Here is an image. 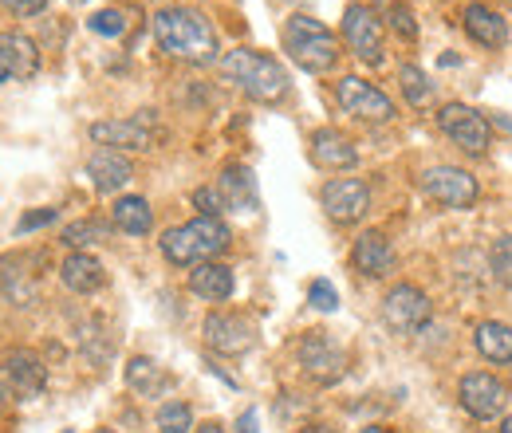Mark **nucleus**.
<instances>
[{
  "mask_svg": "<svg viewBox=\"0 0 512 433\" xmlns=\"http://www.w3.org/2000/svg\"><path fill=\"white\" fill-rule=\"evenodd\" d=\"M154 36L162 44L166 56L182 63H205L217 60V32L213 24L201 16V12H190V8H162L154 16Z\"/></svg>",
  "mask_w": 512,
  "mask_h": 433,
  "instance_id": "1",
  "label": "nucleus"
},
{
  "mask_svg": "<svg viewBox=\"0 0 512 433\" xmlns=\"http://www.w3.org/2000/svg\"><path fill=\"white\" fill-rule=\"evenodd\" d=\"M229 248V225L221 217H193L190 225L162 233V256L170 264H209Z\"/></svg>",
  "mask_w": 512,
  "mask_h": 433,
  "instance_id": "2",
  "label": "nucleus"
},
{
  "mask_svg": "<svg viewBox=\"0 0 512 433\" xmlns=\"http://www.w3.org/2000/svg\"><path fill=\"white\" fill-rule=\"evenodd\" d=\"M221 71L249 95L256 103H276L284 99L288 91V71L272 56H260V52H249V48H237L221 60Z\"/></svg>",
  "mask_w": 512,
  "mask_h": 433,
  "instance_id": "3",
  "label": "nucleus"
},
{
  "mask_svg": "<svg viewBox=\"0 0 512 433\" xmlns=\"http://www.w3.org/2000/svg\"><path fill=\"white\" fill-rule=\"evenodd\" d=\"M284 52L300 63L304 71H312V75L331 71L335 60H339V44H335V36L323 28L320 20L300 16V12L288 16V24H284Z\"/></svg>",
  "mask_w": 512,
  "mask_h": 433,
  "instance_id": "4",
  "label": "nucleus"
},
{
  "mask_svg": "<svg viewBox=\"0 0 512 433\" xmlns=\"http://www.w3.org/2000/svg\"><path fill=\"white\" fill-rule=\"evenodd\" d=\"M430 296L418 288V284H398V288H390L383 300V319L390 331H398V335H414V331H422L426 323H430Z\"/></svg>",
  "mask_w": 512,
  "mask_h": 433,
  "instance_id": "5",
  "label": "nucleus"
},
{
  "mask_svg": "<svg viewBox=\"0 0 512 433\" xmlns=\"http://www.w3.org/2000/svg\"><path fill=\"white\" fill-rule=\"evenodd\" d=\"M335 99H339V107H343L347 115H355V119H363V123H390V119H394V103L386 99L379 87H371V83L359 79V75H343V79L335 83Z\"/></svg>",
  "mask_w": 512,
  "mask_h": 433,
  "instance_id": "6",
  "label": "nucleus"
},
{
  "mask_svg": "<svg viewBox=\"0 0 512 433\" xmlns=\"http://www.w3.org/2000/svg\"><path fill=\"white\" fill-rule=\"evenodd\" d=\"M457 398H461V406H465L473 418L493 422V418H501V414H505V406H509V386H505L497 374L473 371V374H465V378H461Z\"/></svg>",
  "mask_w": 512,
  "mask_h": 433,
  "instance_id": "7",
  "label": "nucleus"
},
{
  "mask_svg": "<svg viewBox=\"0 0 512 433\" xmlns=\"http://www.w3.org/2000/svg\"><path fill=\"white\" fill-rule=\"evenodd\" d=\"M422 193L446 209H469L477 201V178L461 166H430L422 174Z\"/></svg>",
  "mask_w": 512,
  "mask_h": 433,
  "instance_id": "8",
  "label": "nucleus"
},
{
  "mask_svg": "<svg viewBox=\"0 0 512 433\" xmlns=\"http://www.w3.org/2000/svg\"><path fill=\"white\" fill-rule=\"evenodd\" d=\"M438 126L446 130L449 138L465 150V154H485L493 134H489V119L477 115L473 107H461V103H446L442 115H438Z\"/></svg>",
  "mask_w": 512,
  "mask_h": 433,
  "instance_id": "9",
  "label": "nucleus"
},
{
  "mask_svg": "<svg viewBox=\"0 0 512 433\" xmlns=\"http://www.w3.org/2000/svg\"><path fill=\"white\" fill-rule=\"evenodd\" d=\"M343 40L363 63H383V24L371 8L351 4L343 12Z\"/></svg>",
  "mask_w": 512,
  "mask_h": 433,
  "instance_id": "10",
  "label": "nucleus"
},
{
  "mask_svg": "<svg viewBox=\"0 0 512 433\" xmlns=\"http://www.w3.org/2000/svg\"><path fill=\"white\" fill-rule=\"evenodd\" d=\"M320 201H323V209H327L331 221L351 225V221H359V217L367 213V205H371V189H367V182H359V178H335V182L323 186Z\"/></svg>",
  "mask_w": 512,
  "mask_h": 433,
  "instance_id": "11",
  "label": "nucleus"
},
{
  "mask_svg": "<svg viewBox=\"0 0 512 433\" xmlns=\"http://www.w3.org/2000/svg\"><path fill=\"white\" fill-rule=\"evenodd\" d=\"M205 343H209L213 351H221V355H245L256 343V327L245 315H225V311H217V315L205 319Z\"/></svg>",
  "mask_w": 512,
  "mask_h": 433,
  "instance_id": "12",
  "label": "nucleus"
},
{
  "mask_svg": "<svg viewBox=\"0 0 512 433\" xmlns=\"http://www.w3.org/2000/svg\"><path fill=\"white\" fill-rule=\"evenodd\" d=\"M296 355H300L304 374L316 378V382H335V378L343 374V351H339V343H331L323 331L304 335L300 347H296Z\"/></svg>",
  "mask_w": 512,
  "mask_h": 433,
  "instance_id": "13",
  "label": "nucleus"
},
{
  "mask_svg": "<svg viewBox=\"0 0 512 433\" xmlns=\"http://www.w3.org/2000/svg\"><path fill=\"white\" fill-rule=\"evenodd\" d=\"M91 138L107 150H150L158 134L150 130V119H111V123H91Z\"/></svg>",
  "mask_w": 512,
  "mask_h": 433,
  "instance_id": "14",
  "label": "nucleus"
},
{
  "mask_svg": "<svg viewBox=\"0 0 512 433\" xmlns=\"http://www.w3.org/2000/svg\"><path fill=\"white\" fill-rule=\"evenodd\" d=\"M4 378H8V386H12L16 398H40L44 386H48V371H44V363L32 351H8Z\"/></svg>",
  "mask_w": 512,
  "mask_h": 433,
  "instance_id": "15",
  "label": "nucleus"
},
{
  "mask_svg": "<svg viewBox=\"0 0 512 433\" xmlns=\"http://www.w3.org/2000/svg\"><path fill=\"white\" fill-rule=\"evenodd\" d=\"M461 24H465V32H469L481 48L501 52V48L509 44V24H505V16H501V12H493L489 4H465Z\"/></svg>",
  "mask_w": 512,
  "mask_h": 433,
  "instance_id": "16",
  "label": "nucleus"
},
{
  "mask_svg": "<svg viewBox=\"0 0 512 433\" xmlns=\"http://www.w3.org/2000/svg\"><path fill=\"white\" fill-rule=\"evenodd\" d=\"M312 162L320 170H351L359 162V150H355V142L343 130L323 126V130L312 134Z\"/></svg>",
  "mask_w": 512,
  "mask_h": 433,
  "instance_id": "17",
  "label": "nucleus"
},
{
  "mask_svg": "<svg viewBox=\"0 0 512 433\" xmlns=\"http://www.w3.org/2000/svg\"><path fill=\"white\" fill-rule=\"evenodd\" d=\"M87 178L95 182L99 193H115V189H123L134 178V166L127 162V154H119V150H95L91 158H87Z\"/></svg>",
  "mask_w": 512,
  "mask_h": 433,
  "instance_id": "18",
  "label": "nucleus"
},
{
  "mask_svg": "<svg viewBox=\"0 0 512 433\" xmlns=\"http://www.w3.org/2000/svg\"><path fill=\"white\" fill-rule=\"evenodd\" d=\"M0 63L12 79H32L40 71V48L24 32H0Z\"/></svg>",
  "mask_w": 512,
  "mask_h": 433,
  "instance_id": "19",
  "label": "nucleus"
},
{
  "mask_svg": "<svg viewBox=\"0 0 512 433\" xmlns=\"http://www.w3.org/2000/svg\"><path fill=\"white\" fill-rule=\"evenodd\" d=\"M60 280L75 296H91V292H99L107 284V272H103V264L91 252H71L60 264Z\"/></svg>",
  "mask_w": 512,
  "mask_h": 433,
  "instance_id": "20",
  "label": "nucleus"
},
{
  "mask_svg": "<svg viewBox=\"0 0 512 433\" xmlns=\"http://www.w3.org/2000/svg\"><path fill=\"white\" fill-rule=\"evenodd\" d=\"M351 264L363 272V276H386L390 268H394V248L386 241L379 229H371V233H363L355 248H351Z\"/></svg>",
  "mask_w": 512,
  "mask_h": 433,
  "instance_id": "21",
  "label": "nucleus"
},
{
  "mask_svg": "<svg viewBox=\"0 0 512 433\" xmlns=\"http://www.w3.org/2000/svg\"><path fill=\"white\" fill-rule=\"evenodd\" d=\"M233 268H225V264H217V260H209V264H197L190 272V292L193 296H201V300H209V304H221V300H229L233 296Z\"/></svg>",
  "mask_w": 512,
  "mask_h": 433,
  "instance_id": "22",
  "label": "nucleus"
},
{
  "mask_svg": "<svg viewBox=\"0 0 512 433\" xmlns=\"http://www.w3.org/2000/svg\"><path fill=\"white\" fill-rule=\"evenodd\" d=\"M217 189L225 197V209H256V178L249 166H225Z\"/></svg>",
  "mask_w": 512,
  "mask_h": 433,
  "instance_id": "23",
  "label": "nucleus"
},
{
  "mask_svg": "<svg viewBox=\"0 0 512 433\" xmlns=\"http://www.w3.org/2000/svg\"><path fill=\"white\" fill-rule=\"evenodd\" d=\"M111 221H115V229H123L130 237H146L154 225V213H150L146 197H119L111 209Z\"/></svg>",
  "mask_w": 512,
  "mask_h": 433,
  "instance_id": "24",
  "label": "nucleus"
},
{
  "mask_svg": "<svg viewBox=\"0 0 512 433\" xmlns=\"http://www.w3.org/2000/svg\"><path fill=\"white\" fill-rule=\"evenodd\" d=\"M477 351L489 359V363H512V327L509 323H497V319H485L477 327Z\"/></svg>",
  "mask_w": 512,
  "mask_h": 433,
  "instance_id": "25",
  "label": "nucleus"
},
{
  "mask_svg": "<svg viewBox=\"0 0 512 433\" xmlns=\"http://www.w3.org/2000/svg\"><path fill=\"white\" fill-rule=\"evenodd\" d=\"M127 386L130 390H138V394H146V398H154V394H162L166 386H170V378H166V371L154 363V359H130L127 367Z\"/></svg>",
  "mask_w": 512,
  "mask_h": 433,
  "instance_id": "26",
  "label": "nucleus"
},
{
  "mask_svg": "<svg viewBox=\"0 0 512 433\" xmlns=\"http://www.w3.org/2000/svg\"><path fill=\"white\" fill-rule=\"evenodd\" d=\"M398 87H402V95H406L410 107H426L430 95H434L430 75H426L422 67H414V63H402V67H398Z\"/></svg>",
  "mask_w": 512,
  "mask_h": 433,
  "instance_id": "27",
  "label": "nucleus"
},
{
  "mask_svg": "<svg viewBox=\"0 0 512 433\" xmlns=\"http://www.w3.org/2000/svg\"><path fill=\"white\" fill-rule=\"evenodd\" d=\"M158 430L162 433H190L193 430V410L186 402H166L158 410Z\"/></svg>",
  "mask_w": 512,
  "mask_h": 433,
  "instance_id": "28",
  "label": "nucleus"
},
{
  "mask_svg": "<svg viewBox=\"0 0 512 433\" xmlns=\"http://www.w3.org/2000/svg\"><path fill=\"white\" fill-rule=\"evenodd\" d=\"M87 24H91L95 36H107V40H115V36L127 32V16H123L119 8H103V12H95Z\"/></svg>",
  "mask_w": 512,
  "mask_h": 433,
  "instance_id": "29",
  "label": "nucleus"
},
{
  "mask_svg": "<svg viewBox=\"0 0 512 433\" xmlns=\"http://www.w3.org/2000/svg\"><path fill=\"white\" fill-rule=\"evenodd\" d=\"M489 264H493V276H497L505 288H512V237H501V241L493 245Z\"/></svg>",
  "mask_w": 512,
  "mask_h": 433,
  "instance_id": "30",
  "label": "nucleus"
},
{
  "mask_svg": "<svg viewBox=\"0 0 512 433\" xmlns=\"http://www.w3.org/2000/svg\"><path fill=\"white\" fill-rule=\"evenodd\" d=\"M99 237H107V229H103V225H95V221H79V225L64 229V245H71V248L91 245V241H99Z\"/></svg>",
  "mask_w": 512,
  "mask_h": 433,
  "instance_id": "31",
  "label": "nucleus"
},
{
  "mask_svg": "<svg viewBox=\"0 0 512 433\" xmlns=\"http://www.w3.org/2000/svg\"><path fill=\"white\" fill-rule=\"evenodd\" d=\"M193 205L201 209V217H221V209H225V197H221V189L205 186V189H193Z\"/></svg>",
  "mask_w": 512,
  "mask_h": 433,
  "instance_id": "32",
  "label": "nucleus"
},
{
  "mask_svg": "<svg viewBox=\"0 0 512 433\" xmlns=\"http://www.w3.org/2000/svg\"><path fill=\"white\" fill-rule=\"evenodd\" d=\"M308 300H312V308H320V311H335V308H339V292H335L327 280H312V288H308Z\"/></svg>",
  "mask_w": 512,
  "mask_h": 433,
  "instance_id": "33",
  "label": "nucleus"
},
{
  "mask_svg": "<svg viewBox=\"0 0 512 433\" xmlns=\"http://www.w3.org/2000/svg\"><path fill=\"white\" fill-rule=\"evenodd\" d=\"M390 28H394L402 40H414V36H418V24L410 20V12H406V8H390Z\"/></svg>",
  "mask_w": 512,
  "mask_h": 433,
  "instance_id": "34",
  "label": "nucleus"
},
{
  "mask_svg": "<svg viewBox=\"0 0 512 433\" xmlns=\"http://www.w3.org/2000/svg\"><path fill=\"white\" fill-rule=\"evenodd\" d=\"M8 12H16V16H36V12H44L48 8V0H0Z\"/></svg>",
  "mask_w": 512,
  "mask_h": 433,
  "instance_id": "35",
  "label": "nucleus"
},
{
  "mask_svg": "<svg viewBox=\"0 0 512 433\" xmlns=\"http://www.w3.org/2000/svg\"><path fill=\"white\" fill-rule=\"evenodd\" d=\"M48 221H56V209H40V213H28V217L20 221V233H28V229H40V225H48Z\"/></svg>",
  "mask_w": 512,
  "mask_h": 433,
  "instance_id": "36",
  "label": "nucleus"
},
{
  "mask_svg": "<svg viewBox=\"0 0 512 433\" xmlns=\"http://www.w3.org/2000/svg\"><path fill=\"white\" fill-rule=\"evenodd\" d=\"M237 433H256V414H253V410H249V414L237 422Z\"/></svg>",
  "mask_w": 512,
  "mask_h": 433,
  "instance_id": "37",
  "label": "nucleus"
},
{
  "mask_svg": "<svg viewBox=\"0 0 512 433\" xmlns=\"http://www.w3.org/2000/svg\"><path fill=\"white\" fill-rule=\"evenodd\" d=\"M493 123H497V126H505V130H509V134H512V119H505V115H493Z\"/></svg>",
  "mask_w": 512,
  "mask_h": 433,
  "instance_id": "38",
  "label": "nucleus"
},
{
  "mask_svg": "<svg viewBox=\"0 0 512 433\" xmlns=\"http://www.w3.org/2000/svg\"><path fill=\"white\" fill-rule=\"evenodd\" d=\"M193 433H225V430H221V426H213V422H205L201 430H193Z\"/></svg>",
  "mask_w": 512,
  "mask_h": 433,
  "instance_id": "39",
  "label": "nucleus"
},
{
  "mask_svg": "<svg viewBox=\"0 0 512 433\" xmlns=\"http://www.w3.org/2000/svg\"><path fill=\"white\" fill-rule=\"evenodd\" d=\"M359 433H394V430H386V426H363Z\"/></svg>",
  "mask_w": 512,
  "mask_h": 433,
  "instance_id": "40",
  "label": "nucleus"
},
{
  "mask_svg": "<svg viewBox=\"0 0 512 433\" xmlns=\"http://www.w3.org/2000/svg\"><path fill=\"white\" fill-rule=\"evenodd\" d=\"M300 433H335V430H327V426H308V430H300Z\"/></svg>",
  "mask_w": 512,
  "mask_h": 433,
  "instance_id": "41",
  "label": "nucleus"
},
{
  "mask_svg": "<svg viewBox=\"0 0 512 433\" xmlns=\"http://www.w3.org/2000/svg\"><path fill=\"white\" fill-rule=\"evenodd\" d=\"M0 83H12V75H8V67L0 63Z\"/></svg>",
  "mask_w": 512,
  "mask_h": 433,
  "instance_id": "42",
  "label": "nucleus"
},
{
  "mask_svg": "<svg viewBox=\"0 0 512 433\" xmlns=\"http://www.w3.org/2000/svg\"><path fill=\"white\" fill-rule=\"evenodd\" d=\"M501 433H512V418H505V422H501Z\"/></svg>",
  "mask_w": 512,
  "mask_h": 433,
  "instance_id": "43",
  "label": "nucleus"
},
{
  "mask_svg": "<svg viewBox=\"0 0 512 433\" xmlns=\"http://www.w3.org/2000/svg\"><path fill=\"white\" fill-rule=\"evenodd\" d=\"M4 402H8V398H4V386H0V410H4Z\"/></svg>",
  "mask_w": 512,
  "mask_h": 433,
  "instance_id": "44",
  "label": "nucleus"
},
{
  "mask_svg": "<svg viewBox=\"0 0 512 433\" xmlns=\"http://www.w3.org/2000/svg\"><path fill=\"white\" fill-rule=\"evenodd\" d=\"M99 433H115V430H99Z\"/></svg>",
  "mask_w": 512,
  "mask_h": 433,
  "instance_id": "45",
  "label": "nucleus"
},
{
  "mask_svg": "<svg viewBox=\"0 0 512 433\" xmlns=\"http://www.w3.org/2000/svg\"><path fill=\"white\" fill-rule=\"evenodd\" d=\"M60 433H71V430H60Z\"/></svg>",
  "mask_w": 512,
  "mask_h": 433,
  "instance_id": "46",
  "label": "nucleus"
},
{
  "mask_svg": "<svg viewBox=\"0 0 512 433\" xmlns=\"http://www.w3.org/2000/svg\"><path fill=\"white\" fill-rule=\"evenodd\" d=\"M75 4H83V0H75Z\"/></svg>",
  "mask_w": 512,
  "mask_h": 433,
  "instance_id": "47",
  "label": "nucleus"
}]
</instances>
